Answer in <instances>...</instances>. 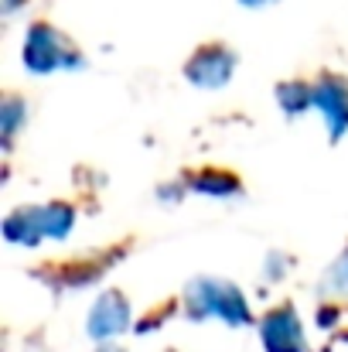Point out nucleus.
I'll list each match as a JSON object with an SVG mask.
<instances>
[{
	"label": "nucleus",
	"instance_id": "nucleus-1",
	"mask_svg": "<svg viewBox=\"0 0 348 352\" xmlns=\"http://www.w3.org/2000/svg\"><path fill=\"white\" fill-rule=\"evenodd\" d=\"M181 308L192 322H219L226 329H249L256 322L246 291L226 277H195L181 294Z\"/></svg>",
	"mask_w": 348,
	"mask_h": 352
},
{
	"label": "nucleus",
	"instance_id": "nucleus-2",
	"mask_svg": "<svg viewBox=\"0 0 348 352\" xmlns=\"http://www.w3.org/2000/svg\"><path fill=\"white\" fill-rule=\"evenodd\" d=\"M76 223H79V212L69 202H31V206H17L3 219V239L14 246L34 250L41 243L69 239Z\"/></svg>",
	"mask_w": 348,
	"mask_h": 352
},
{
	"label": "nucleus",
	"instance_id": "nucleus-3",
	"mask_svg": "<svg viewBox=\"0 0 348 352\" xmlns=\"http://www.w3.org/2000/svg\"><path fill=\"white\" fill-rule=\"evenodd\" d=\"M21 65L31 76H55V72H79L86 65L82 48L55 24L34 21L21 41Z\"/></svg>",
	"mask_w": 348,
	"mask_h": 352
},
{
	"label": "nucleus",
	"instance_id": "nucleus-4",
	"mask_svg": "<svg viewBox=\"0 0 348 352\" xmlns=\"http://www.w3.org/2000/svg\"><path fill=\"white\" fill-rule=\"evenodd\" d=\"M137 329V315H133V305L123 291H103L89 311H86V336L96 342V346H113L123 336H130Z\"/></svg>",
	"mask_w": 348,
	"mask_h": 352
},
{
	"label": "nucleus",
	"instance_id": "nucleus-5",
	"mask_svg": "<svg viewBox=\"0 0 348 352\" xmlns=\"http://www.w3.org/2000/svg\"><path fill=\"white\" fill-rule=\"evenodd\" d=\"M256 336L263 352H311V336L294 305H273L256 318Z\"/></svg>",
	"mask_w": 348,
	"mask_h": 352
},
{
	"label": "nucleus",
	"instance_id": "nucleus-6",
	"mask_svg": "<svg viewBox=\"0 0 348 352\" xmlns=\"http://www.w3.org/2000/svg\"><path fill=\"white\" fill-rule=\"evenodd\" d=\"M239 69V55L222 41L198 45L185 62V79L195 89H226Z\"/></svg>",
	"mask_w": 348,
	"mask_h": 352
},
{
	"label": "nucleus",
	"instance_id": "nucleus-7",
	"mask_svg": "<svg viewBox=\"0 0 348 352\" xmlns=\"http://www.w3.org/2000/svg\"><path fill=\"white\" fill-rule=\"evenodd\" d=\"M311 96H314V113L328 130V140L338 144L348 133V79L338 72H321L311 82Z\"/></svg>",
	"mask_w": 348,
	"mask_h": 352
},
{
	"label": "nucleus",
	"instance_id": "nucleus-8",
	"mask_svg": "<svg viewBox=\"0 0 348 352\" xmlns=\"http://www.w3.org/2000/svg\"><path fill=\"white\" fill-rule=\"evenodd\" d=\"M185 192L192 195H202V199H235L242 192V182L226 171V168H198L195 175H188L185 182Z\"/></svg>",
	"mask_w": 348,
	"mask_h": 352
},
{
	"label": "nucleus",
	"instance_id": "nucleus-9",
	"mask_svg": "<svg viewBox=\"0 0 348 352\" xmlns=\"http://www.w3.org/2000/svg\"><path fill=\"white\" fill-rule=\"evenodd\" d=\"M277 107L287 113L290 120L304 117L314 110V96H311V82L304 79H290V82H280L277 86Z\"/></svg>",
	"mask_w": 348,
	"mask_h": 352
},
{
	"label": "nucleus",
	"instance_id": "nucleus-10",
	"mask_svg": "<svg viewBox=\"0 0 348 352\" xmlns=\"http://www.w3.org/2000/svg\"><path fill=\"white\" fill-rule=\"evenodd\" d=\"M318 294L328 298L332 305L348 301V246L335 256V263L321 274V284H318Z\"/></svg>",
	"mask_w": 348,
	"mask_h": 352
},
{
	"label": "nucleus",
	"instance_id": "nucleus-11",
	"mask_svg": "<svg viewBox=\"0 0 348 352\" xmlns=\"http://www.w3.org/2000/svg\"><path fill=\"white\" fill-rule=\"evenodd\" d=\"M27 103L21 100V96H14V93H7L3 96V103H0V130H3V140L10 144L14 137H17V130L27 123Z\"/></svg>",
	"mask_w": 348,
	"mask_h": 352
},
{
	"label": "nucleus",
	"instance_id": "nucleus-12",
	"mask_svg": "<svg viewBox=\"0 0 348 352\" xmlns=\"http://www.w3.org/2000/svg\"><path fill=\"white\" fill-rule=\"evenodd\" d=\"M287 270H290V256H283L280 250L266 253V260H263V280L280 284V280H287Z\"/></svg>",
	"mask_w": 348,
	"mask_h": 352
},
{
	"label": "nucleus",
	"instance_id": "nucleus-13",
	"mask_svg": "<svg viewBox=\"0 0 348 352\" xmlns=\"http://www.w3.org/2000/svg\"><path fill=\"white\" fill-rule=\"evenodd\" d=\"M242 7H249V10H259V7H270V3H280V0H239Z\"/></svg>",
	"mask_w": 348,
	"mask_h": 352
},
{
	"label": "nucleus",
	"instance_id": "nucleus-14",
	"mask_svg": "<svg viewBox=\"0 0 348 352\" xmlns=\"http://www.w3.org/2000/svg\"><path fill=\"white\" fill-rule=\"evenodd\" d=\"M93 352H130V349H123L119 342H113V346H96Z\"/></svg>",
	"mask_w": 348,
	"mask_h": 352
},
{
	"label": "nucleus",
	"instance_id": "nucleus-15",
	"mask_svg": "<svg viewBox=\"0 0 348 352\" xmlns=\"http://www.w3.org/2000/svg\"><path fill=\"white\" fill-rule=\"evenodd\" d=\"M21 3H24V0H3V10H7V14H14Z\"/></svg>",
	"mask_w": 348,
	"mask_h": 352
}]
</instances>
